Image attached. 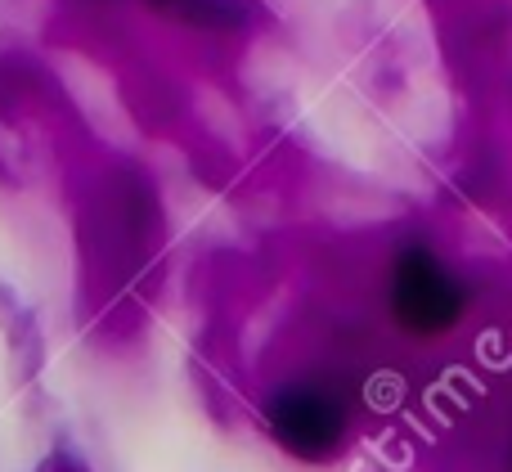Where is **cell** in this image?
I'll list each match as a JSON object with an SVG mask.
<instances>
[{
	"instance_id": "3",
	"label": "cell",
	"mask_w": 512,
	"mask_h": 472,
	"mask_svg": "<svg viewBox=\"0 0 512 472\" xmlns=\"http://www.w3.org/2000/svg\"><path fill=\"white\" fill-rule=\"evenodd\" d=\"M149 5H158L162 14L194 27H234L243 18L234 0H149Z\"/></svg>"
},
{
	"instance_id": "2",
	"label": "cell",
	"mask_w": 512,
	"mask_h": 472,
	"mask_svg": "<svg viewBox=\"0 0 512 472\" xmlns=\"http://www.w3.org/2000/svg\"><path fill=\"white\" fill-rule=\"evenodd\" d=\"M270 432L279 446H288L297 459H328L337 455L346 437V410L337 396L319 387H292L270 405Z\"/></svg>"
},
{
	"instance_id": "1",
	"label": "cell",
	"mask_w": 512,
	"mask_h": 472,
	"mask_svg": "<svg viewBox=\"0 0 512 472\" xmlns=\"http://www.w3.org/2000/svg\"><path fill=\"white\" fill-rule=\"evenodd\" d=\"M387 306L391 320L414 338H445L468 315V284L441 252H432L427 243H409L391 261Z\"/></svg>"
}]
</instances>
